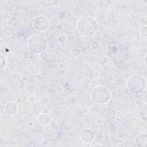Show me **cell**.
<instances>
[{"label":"cell","instance_id":"6","mask_svg":"<svg viewBox=\"0 0 147 147\" xmlns=\"http://www.w3.org/2000/svg\"><path fill=\"white\" fill-rule=\"evenodd\" d=\"M95 139V133L91 129H85L81 133V140L84 143H91Z\"/></svg>","mask_w":147,"mask_h":147},{"label":"cell","instance_id":"5","mask_svg":"<svg viewBox=\"0 0 147 147\" xmlns=\"http://www.w3.org/2000/svg\"><path fill=\"white\" fill-rule=\"evenodd\" d=\"M49 20L44 16H37L33 21L34 29L38 31H44L49 26Z\"/></svg>","mask_w":147,"mask_h":147},{"label":"cell","instance_id":"11","mask_svg":"<svg viewBox=\"0 0 147 147\" xmlns=\"http://www.w3.org/2000/svg\"><path fill=\"white\" fill-rule=\"evenodd\" d=\"M7 64V59L3 55H1V69L3 68Z\"/></svg>","mask_w":147,"mask_h":147},{"label":"cell","instance_id":"12","mask_svg":"<svg viewBox=\"0 0 147 147\" xmlns=\"http://www.w3.org/2000/svg\"><path fill=\"white\" fill-rule=\"evenodd\" d=\"M140 33L142 37L146 38V25L141 28Z\"/></svg>","mask_w":147,"mask_h":147},{"label":"cell","instance_id":"7","mask_svg":"<svg viewBox=\"0 0 147 147\" xmlns=\"http://www.w3.org/2000/svg\"><path fill=\"white\" fill-rule=\"evenodd\" d=\"M18 107L17 105L13 102H7L4 107V111L8 115H14L18 112Z\"/></svg>","mask_w":147,"mask_h":147},{"label":"cell","instance_id":"1","mask_svg":"<svg viewBox=\"0 0 147 147\" xmlns=\"http://www.w3.org/2000/svg\"><path fill=\"white\" fill-rule=\"evenodd\" d=\"M98 24L96 20L91 16H85L80 17L76 23L78 32L83 36H91L96 32Z\"/></svg>","mask_w":147,"mask_h":147},{"label":"cell","instance_id":"15","mask_svg":"<svg viewBox=\"0 0 147 147\" xmlns=\"http://www.w3.org/2000/svg\"><path fill=\"white\" fill-rule=\"evenodd\" d=\"M102 146L103 145L101 144H92L90 145V146Z\"/></svg>","mask_w":147,"mask_h":147},{"label":"cell","instance_id":"9","mask_svg":"<svg viewBox=\"0 0 147 147\" xmlns=\"http://www.w3.org/2000/svg\"><path fill=\"white\" fill-rule=\"evenodd\" d=\"M38 122L42 126H46L51 122V118L48 114L41 113L38 117Z\"/></svg>","mask_w":147,"mask_h":147},{"label":"cell","instance_id":"13","mask_svg":"<svg viewBox=\"0 0 147 147\" xmlns=\"http://www.w3.org/2000/svg\"><path fill=\"white\" fill-rule=\"evenodd\" d=\"M57 40H58V42L59 44H64L65 43V41H66V38L63 35H61V36H59L58 38H57Z\"/></svg>","mask_w":147,"mask_h":147},{"label":"cell","instance_id":"4","mask_svg":"<svg viewBox=\"0 0 147 147\" xmlns=\"http://www.w3.org/2000/svg\"><path fill=\"white\" fill-rule=\"evenodd\" d=\"M110 95L109 90L103 86H98L94 87L91 94L92 100L100 105L107 103L110 99Z\"/></svg>","mask_w":147,"mask_h":147},{"label":"cell","instance_id":"3","mask_svg":"<svg viewBox=\"0 0 147 147\" xmlns=\"http://www.w3.org/2000/svg\"><path fill=\"white\" fill-rule=\"evenodd\" d=\"M28 47L29 50L35 54L42 53L47 49V40L40 35L36 34L32 36L29 39Z\"/></svg>","mask_w":147,"mask_h":147},{"label":"cell","instance_id":"8","mask_svg":"<svg viewBox=\"0 0 147 147\" xmlns=\"http://www.w3.org/2000/svg\"><path fill=\"white\" fill-rule=\"evenodd\" d=\"M146 135L145 133L138 134L134 140V143L137 146H145L146 145Z\"/></svg>","mask_w":147,"mask_h":147},{"label":"cell","instance_id":"2","mask_svg":"<svg viewBox=\"0 0 147 147\" xmlns=\"http://www.w3.org/2000/svg\"><path fill=\"white\" fill-rule=\"evenodd\" d=\"M126 86L128 91L135 94H139L146 88V81L141 75H133L127 80Z\"/></svg>","mask_w":147,"mask_h":147},{"label":"cell","instance_id":"14","mask_svg":"<svg viewBox=\"0 0 147 147\" xmlns=\"http://www.w3.org/2000/svg\"><path fill=\"white\" fill-rule=\"evenodd\" d=\"M49 2L51 3L52 5L53 6H58V5L59 3V1H50Z\"/></svg>","mask_w":147,"mask_h":147},{"label":"cell","instance_id":"10","mask_svg":"<svg viewBox=\"0 0 147 147\" xmlns=\"http://www.w3.org/2000/svg\"><path fill=\"white\" fill-rule=\"evenodd\" d=\"M14 32H15V30L14 27L11 25H7L3 29L4 34L8 36H10L13 35L14 33Z\"/></svg>","mask_w":147,"mask_h":147}]
</instances>
